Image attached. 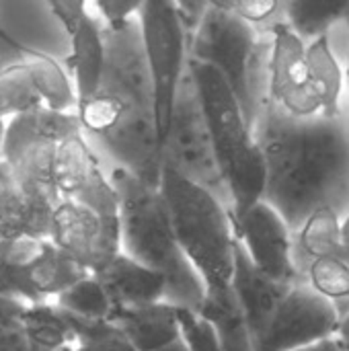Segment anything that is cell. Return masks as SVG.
I'll return each mask as SVG.
<instances>
[{
  "mask_svg": "<svg viewBox=\"0 0 349 351\" xmlns=\"http://www.w3.org/2000/svg\"><path fill=\"white\" fill-rule=\"evenodd\" d=\"M255 136L265 160V193L296 232L315 212H349V119L298 117L265 101Z\"/></svg>",
  "mask_w": 349,
  "mask_h": 351,
  "instance_id": "obj_1",
  "label": "cell"
},
{
  "mask_svg": "<svg viewBox=\"0 0 349 351\" xmlns=\"http://www.w3.org/2000/svg\"><path fill=\"white\" fill-rule=\"evenodd\" d=\"M109 179L119 199L121 253L165 276L167 302L202 313L206 284L175 234L160 187L140 181L121 167H115Z\"/></svg>",
  "mask_w": 349,
  "mask_h": 351,
  "instance_id": "obj_2",
  "label": "cell"
},
{
  "mask_svg": "<svg viewBox=\"0 0 349 351\" xmlns=\"http://www.w3.org/2000/svg\"><path fill=\"white\" fill-rule=\"evenodd\" d=\"M187 68L195 82L218 165L230 193V216H241L261 202L265 193L267 171L255 128L249 123L237 95L214 66L189 58Z\"/></svg>",
  "mask_w": 349,
  "mask_h": 351,
  "instance_id": "obj_3",
  "label": "cell"
},
{
  "mask_svg": "<svg viewBox=\"0 0 349 351\" xmlns=\"http://www.w3.org/2000/svg\"><path fill=\"white\" fill-rule=\"evenodd\" d=\"M160 193L175 234L206 284V294L230 290L237 241L230 210L212 191L169 167L163 169Z\"/></svg>",
  "mask_w": 349,
  "mask_h": 351,
  "instance_id": "obj_4",
  "label": "cell"
},
{
  "mask_svg": "<svg viewBox=\"0 0 349 351\" xmlns=\"http://www.w3.org/2000/svg\"><path fill=\"white\" fill-rule=\"evenodd\" d=\"M255 27L228 8L210 6L189 33V58L214 66L224 76L253 128L267 101L269 56V39L265 41Z\"/></svg>",
  "mask_w": 349,
  "mask_h": 351,
  "instance_id": "obj_5",
  "label": "cell"
},
{
  "mask_svg": "<svg viewBox=\"0 0 349 351\" xmlns=\"http://www.w3.org/2000/svg\"><path fill=\"white\" fill-rule=\"evenodd\" d=\"M76 128H82L76 111H56L45 105L6 121L2 160L21 189L43 210L56 212L62 202L53 181L56 146Z\"/></svg>",
  "mask_w": 349,
  "mask_h": 351,
  "instance_id": "obj_6",
  "label": "cell"
},
{
  "mask_svg": "<svg viewBox=\"0 0 349 351\" xmlns=\"http://www.w3.org/2000/svg\"><path fill=\"white\" fill-rule=\"evenodd\" d=\"M136 16L154 82L158 134L165 144L175 97L187 74L189 29L175 0H144Z\"/></svg>",
  "mask_w": 349,
  "mask_h": 351,
  "instance_id": "obj_7",
  "label": "cell"
},
{
  "mask_svg": "<svg viewBox=\"0 0 349 351\" xmlns=\"http://www.w3.org/2000/svg\"><path fill=\"white\" fill-rule=\"evenodd\" d=\"M163 160L165 167L212 191L228 210L232 208L230 193L218 165L214 140L206 121V113L189 68L175 97L171 121L163 144Z\"/></svg>",
  "mask_w": 349,
  "mask_h": 351,
  "instance_id": "obj_8",
  "label": "cell"
},
{
  "mask_svg": "<svg viewBox=\"0 0 349 351\" xmlns=\"http://www.w3.org/2000/svg\"><path fill=\"white\" fill-rule=\"evenodd\" d=\"M341 311L309 282L294 284L280 302L255 351H288L339 335Z\"/></svg>",
  "mask_w": 349,
  "mask_h": 351,
  "instance_id": "obj_9",
  "label": "cell"
},
{
  "mask_svg": "<svg viewBox=\"0 0 349 351\" xmlns=\"http://www.w3.org/2000/svg\"><path fill=\"white\" fill-rule=\"evenodd\" d=\"M267 101L298 117L321 115V103L311 80L306 43L286 21L276 23L269 31Z\"/></svg>",
  "mask_w": 349,
  "mask_h": 351,
  "instance_id": "obj_10",
  "label": "cell"
},
{
  "mask_svg": "<svg viewBox=\"0 0 349 351\" xmlns=\"http://www.w3.org/2000/svg\"><path fill=\"white\" fill-rule=\"evenodd\" d=\"M49 239L91 274H97L121 253L119 216H101L74 199H62L53 212Z\"/></svg>",
  "mask_w": 349,
  "mask_h": 351,
  "instance_id": "obj_11",
  "label": "cell"
},
{
  "mask_svg": "<svg viewBox=\"0 0 349 351\" xmlns=\"http://www.w3.org/2000/svg\"><path fill=\"white\" fill-rule=\"evenodd\" d=\"M82 128H76L60 138L53 158V181L62 199H74L93 208L101 216L117 218L119 199L117 191L101 171V165L82 136Z\"/></svg>",
  "mask_w": 349,
  "mask_h": 351,
  "instance_id": "obj_12",
  "label": "cell"
},
{
  "mask_svg": "<svg viewBox=\"0 0 349 351\" xmlns=\"http://www.w3.org/2000/svg\"><path fill=\"white\" fill-rule=\"evenodd\" d=\"M230 218L234 234L263 274L286 284L306 282L294 259V232L272 204L261 199Z\"/></svg>",
  "mask_w": 349,
  "mask_h": 351,
  "instance_id": "obj_13",
  "label": "cell"
},
{
  "mask_svg": "<svg viewBox=\"0 0 349 351\" xmlns=\"http://www.w3.org/2000/svg\"><path fill=\"white\" fill-rule=\"evenodd\" d=\"M105 68L101 90L113 93L125 103L154 109V82L142 45L138 16L119 25H103Z\"/></svg>",
  "mask_w": 349,
  "mask_h": 351,
  "instance_id": "obj_14",
  "label": "cell"
},
{
  "mask_svg": "<svg viewBox=\"0 0 349 351\" xmlns=\"http://www.w3.org/2000/svg\"><path fill=\"white\" fill-rule=\"evenodd\" d=\"M294 284H286L280 280H274L272 276L263 274L253 259L249 257L245 245L234 241V274H232V290L243 306V313L247 317L253 343L263 337L265 329L269 327L280 302L288 294V290Z\"/></svg>",
  "mask_w": 349,
  "mask_h": 351,
  "instance_id": "obj_15",
  "label": "cell"
},
{
  "mask_svg": "<svg viewBox=\"0 0 349 351\" xmlns=\"http://www.w3.org/2000/svg\"><path fill=\"white\" fill-rule=\"evenodd\" d=\"M109 321L138 351H156L181 337L179 311L167 300L142 306H115Z\"/></svg>",
  "mask_w": 349,
  "mask_h": 351,
  "instance_id": "obj_16",
  "label": "cell"
},
{
  "mask_svg": "<svg viewBox=\"0 0 349 351\" xmlns=\"http://www.w3.org/2000/svg\"><path fill=\"white\" fill-rule=\"evenodd\" d=\"M93 276L103 284L115 306H142L165 300V276L125 253H119Z\"/></svg>",
  "mask_w": 349,
  "mask_h": 351,
  "instance_id": "obj_17",
  "label": "cell"
},
{
  "mask_svg": "<svg viewBox=\"0 0 349 351\" xmlns=\"http://www.w3.org/2000/svg\"><path fill=\"white\" fill-rule=\"evenodd\" d=\"M53 212L39 208L0 158V239H49Z\"/></svg>",
  "mask_w": 349,
  "mask_h": 351,
  "instance_id": "obj_18",
  "label": "cell"
},
{
  "mask_svg": "<svg viewBox=\"0 0 349 351\" xmlns=\"http://www.w3.org/2000/svg\"><path fill=\"white\" fill-rule=\"evenodd\" d=\"M72 51L64 60L66 68L72 72V82L76 88L78 103L93 97L101 88L103 68H105V37L103 25L86 12L76 29L70 33Z\"/></svg>",
  "mask_w": 349,
  "mask_h": 351,
  "instance_id": "obj_19",
  "label": "cell"
},
{
  "mask_svg": "<svg viewBox=\"0 0 349 351\" xmlns=\"http://www.w3.org/2000/svg\"><path fill=\"white\" fill-rule=\"evenodd\" d=\"M0 35L10 45H14L16 51L21 53V62L29 70V74L43 99V105L49 109H56V111H76V105H78L76 88H74V82L70 80V76L64 72V68L51 56L41 53L31 47H25V45L8 39L4 35V31H0Z\"/></svg>",
  "mask_w": 349,
  "mask_h": 351,
  "instance_id": "obj_20",
  "label": "cell"
},
{
  "mask_svg": "<svg viewBox=\"0 0 349 351\" xmlns=\"http://www.w3.org/2000/svg\"><path fill=\"white\" fill-rule=\"evenodd\" d=\"M306 58L311 68V80L315 95L321 103V115H341V93L346 84V70L337 62L329 37L321 35L306 45Z\"/></svg>",
  "mask_w": 349,
  "mask_h": 351,
  "instance_id": "obj_21",
  "label": "cell"
},
{
  "mask_svg": "<svg viewBox=\"0 0 349 351\" xmlns=\"http://www.w3.org/2000/svg\"><path fill=\"white\" fill-rule=\"evenodd\" d=\"M29 280L33 288L47 300L56 298L60 292L68 290L76 282L91 276L86 267H82L76 259H72L66 251H62L51 239H45L41 253L33 263L27 265Z\"/></svg>",
  "mask_w": 349,
  "mask_h": 351,
  "instance_id": "obj_22",
  "label": "cell"
},
{
  "mask_svg": "<svg viewBox=\"0 0 349 351\" xmlns=\"http://www.w3.org/2000/svg\"><path fill=\"white\" fill-rule=\"evenodd\" d=\"M202 315L214 325L222 351H255L247 317L232 288L206 294Z\"/></svg>",
  "mask_w": 349,
  "mask_h": 351,
  "instance_id": "obj_23",
  "label": "cell"
},
{
  "mask_svg": "<svg viewBox=\"0 0 349 351\" xmlns=\"http://www.w3.org/2000/svg\"><path fill=\"white\" fill-rule=\"evenodd\" d=\"M286 23L306 41L327 31L349 14V0H284Z\"/></svg>",
  "mask_w": 349,
  "mask_h": 351,
  "instance_id": "obj_24",
  "label": "cell"
},
{
  "mask_svg": "<svg viewBox=\"0 0 349 351\" xmlns=\"http://www.w3.org/2000/svg\"><path fill=\"white\" fill-rule=\"evenodd\" d=\"M344 247L335 255H323L302 265L304 280L325 298L333 300L341 311V317L349 304V261Z\"/></svg>",
  "mask_w": 349,
  "mask_h": 351,
  "instance_id": "obj_25",
  "label": "cell"
},
{
  "mask_svg": "<svg viewBox=\"0 0 349 351\" xmlns=\"http://www.w3.org/2000/svg\"><path fill=\"white\" fill-rule=\"evenodd\" d=\"M23 327L35 351H56L68 343H74V333L53 302L27 304Z\"/></svg>",
  "mask_w": 349,
  "mask_h": 351,
  "instance_id": "obj_26",
  "label": "cell"
},
{
  "mask_svg": "<svg viewBox=\"0 0 349 351\" xmlns=\"http://www.w3.org/2000/svg\"><path fill=\"white\" fill-rule=\"evenodd\" d=\"M43 105V99L23 62L0 68V119L16 117Z\"/></svg>",
  "mask_w": 349,
  "mask_h": 351,
  "instance_id": "obj_27",
  "label": "cell"
},
{
  "mask_svg": "<svg viewBox=\"0 0 349 351\" xmlns=\"http://www.w3.org/2000/svg\"><path fill=\"white\" fill-rule=\"evenodd\" d=\"M88 2L99 10L105 25H119L123 21L134 19L144 0H47L49 8L64 25L68 35L76 29L78 21L88 12Z\"/></svg>",
  "mask_w": 349,
  "mask_h": 351,
  "instance_id": "obj_28",
  "label": "cell"
},
{
  "mask_svg": "<svg viewBox=\"0 0 349 351\" xmlns=\"http://www.w3.org/2000/svg\"><path fill=\"white\" fill-rule=\"evenodd\" d=\"M53 304L80 315V317H88V319H111L115 304L111 302L107 290L103 288V284L91 274L88 278L76 282L74 286H70L68 290L60 292L53 298Z\"/></svg>",
  "mask_w": 349,
  "mask_h": 351,
  "instance_id": "obj_29",
  "label": "cell"
},
{
  "mask_svg": "<svg viewBox=\"0 0 349 351\" xmlns=\"http://www.w3.org/2000/svg\"><path fill=\"white\" fill-rule=\"evenodd\" d=\"M179 325H181V337L189 346L191 351H222L218 333L214 325L195 311L179 308Z\"/></svg>",
  "mask_w": 349,
  "mask_h": 351,
  "instance_id": "obj_30",
  "label": "cell"
},
{
  "mask_svg": "<svg viewBox=\"0 0 349 351\" xmlns=\"http://www.w3.org/2000/svg\"><path fill=\"white\" fill-rule=\"evenodd\" d=\"M45 239H0V267H27L41 253Z\"/></svg>",
  "mask_w": 349,
  "mask_h": 351,
  "instance_id": "obj_31",
  "label": "cell"
},
{
  "mask_svg": "<svg viewBox=\"0 0 349 351\" xmlns=\"http://www.w3.org/2000/svg\"><path fill=\"white\" fill-rule=\"evenodd\" d=\"M280 2L282 0H232L230 10L251 25H259L280 10Z\"/></svg>",
  "mask_w": 349,
  "mask_h": 351,
  "instance_id": "obj_32",
  "label": "cell"
},
{
  "mask_svg": "<svg viewBox=\"0 0 349 351\" xmlns=\"http://www.w3.org/2000/svg\"><path fill=\"white\" fill-rule=\"evenodd\" d=\"M74 351H138L128 339L125 335L111 323V327L107 331H103L101 335L88 339V341H82V343H76Z\"/></svg>",
  "mask_w": 349,
  "mask_h": 351,
  "instance_id": "obj_33",
  "label": "cell"
},
{
  "mask_svg": "<svg viewBox=\"0 0 349 351\" xmlns=\"http://www.w3.org/2000/svg\"><path fill=\"white\" fill-rule=\"evenodd\" d=\"M179 10H181V16L189 29V33L195 29V25L200 23V19L204 16V12L210 8V6H220V8H228L232 6V0H175Z\"/></svg>",
  "mask_w": 349,
  "mask_h": 351,
  "instance_id": "obj_34",
  "label": "cell"
},
{
  "mask_svg": "<svg viewBox=\"0 0 349 351\" xmlns=\"http://www.w3.org/2000/svg\"><path fill=\"white\" fill-rule=\"evenodd\" d=\"M0 351H35L23 325L0 323Z\"/></svg>",
  "mask_w": 349,
  "mask_h": 351,
  "instance_id": "obj_35",
  "label": "cell"
},
{
  "mask_svg": "<svg viewBox=\"0 0 349 351\" xmlns=\"http://www.w3.org/2000/svg\"><path fill=\"white\" fill-rule=\"evenodd\" d=\"M27 302L10 296H0V323L2 325H23V315Z\"/></svg>",
  "mask_w": 349,
  "mask_h": 351,
  "instance_id": "obj_36",
  "label": "cell"
},
{
  "mask_svg": "<svg viewBox=\"0 0 349 351\" xmlns=\"http://www.w3.org/2000/svg\"><path fill=\"white\" fill-rule=\"evenodd\" d=\"M288 351H348L346 350V343L339 335L335 337H329V339H323V341H317V343H311V346H304V348H296V350Z\"/></svg>",
  "mask_w": 349,
  "mask_h": 351,
  "instance_id": "obj_37",
  "label": "cell"
},
{
  "mask_svg": "<svg viewBox=\"0 0 349 351\" xmlns=\"http://www.w3.org/2000/svg\"><path fill=\"white\" fill-rule=\"evenodd\" d=\"M156 351H191V350H189V346L185 343V339H183V337H177L175 341L167 343L165 348H160V350H156Z\"/></svg>",
  "mask_w": 349,
  "mask_h": 351,
  "instance_id": "obj_38",
  "label": "cell"
},
{
  "mask_svg": "<svg viewBox=\"0 0 349 351\" xmlns=\"http://www.w3.org/2000/svg\"><path fill=\"white\" fill-rule=\"evenodd\" d=\"M339 337L344 339V343H346V350L349 351V313H346V315L341 317V329H339Z\"/></svg>",
  "mask_w": 349,
  "mask_h": 351,
  "instance_id": "obj_39",
  "label": "cell"
},
{
  "mask_svg": "<svg viewBox=\"0 0 349 351\" xmlns=\"http://www.w3.org/2000/svg\"><path fill=\"white\" fill-rule=\"evenodd\" d=\"M341 241L349 249V212L341 218Z\"/></svg>",
  "mask_w": 349,
  "mask_h": 351,
  "instance_id": "obj_40",
  "label": "cell"
},
{
  "mask_svg": "<svg viewBox=\"0 0 349 351\" xmlns=\"http://www.w3.org/2000/svg\"><path fill=\"white\" fill-rule=\"evenodd\" d=\"M4 134H6V121L0 119V158H2V144H4Z\"/></svg>",
  "mask_w": 349,
  "mask_h": 351,
  "instance_id": "obj_41",
  "label": "cell"
},
{
  "mask_svg": "<svg viewBox=\"0 0 349 351\" xmlns=\"http://www.w3.org/2000/svg\"><path fill=\"white\" fill-rule=\"evenodd\" d=\"M346 21H348V25H349V14L346 16ZM346 86H348V95H349V60H348V66H346Z\"/></svg>",
  "mask_w": 349,
  "mask_h": 351,
  "instance_id": "obj_42",
  "label": "cell"
},
{
  "mask_svg": "<svg viewBox=\"0 0 349 351\" xmlns=\"http://www.w3.org/2000/svg\"><path fill=\"white\" fill-rule=\"evenodd\" d=\"M56 351H74V343H68V346H64V348H60V350Z\"/></svg>",
  "mask_w": 349,
  "mask_h": 351,
  "instance_id": "obj_43",
  "label": "cell"
},
{
  "mask_svg": "<svg viewBox=\"0 0 349 351\" xmlns=\"http://www.w3.org/2000/svg\"><path fill=\"white\" fill-rule=\"evenodd\" d=\"M346 257H348V261H349V249H346ZM346 313H349V304H348V308H346ZM344 313V315H346Z\"/></svg>",
  "mask_w": 349,
  "mask_h": 351,
  "instance_id": "obj_44",
  "label": "cell"
}]
</instances>
